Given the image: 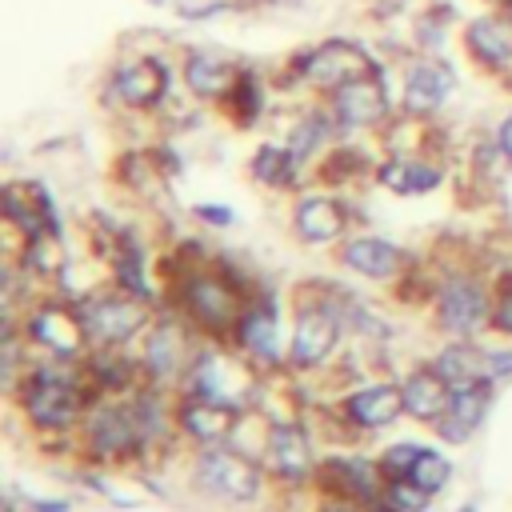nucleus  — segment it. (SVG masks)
Returning a JSON list of instances; mask_svg holds the SVG:
<instances>
[{"instance_id":"obj_11","label":"nucleus","mask_w":512,"mask_h":512,"mask_svg":"<svg viewBox=\"0 0 512 512\" xmlns=\"http://www.w3.org/2000/svg\"><path fill=\"white\" fill-rule=\"evenodd\" d=\"M168 88V68L156 64V60H136V64H124L116 72V96L144 108V104H156Z\"/></svg>"},{"instance_id":"obj_10","label":"nucleus","mask_w":512,"mask_h":512,"mask_svg":"<svg viewBox=\"0 0 512 512\" xmlns=\"http://www.w3.org/2000/svg\"><path fill=\"white\" fill-rule=\"evenodd\" d=\"M484 408H488V396H484V388H480V384L452 388V400H448L444 416L436 420V432H440L444 440H452V444H456V440H468V436L480 428Z\"/></svg>"},{"instance_id":"obj_18","label":"nucleus","mask_w":512,"mask_h":512,"mask_svg":"<svg viewBox=\"0 0 512 512\" xmlns=\"http://www.w3.org/2000/svg\"><path fill=\"white\" fill-rule=\"evenodd\" d=\"M268 452H272V464H276V472L280 476H304L308 472V464H312V452H308V440H304V432L300 428H292V424H280V428H272V436H268Z\"/></svg>"},{"instance_id":"obj_3","label":"nucleus","mask_w":512,"mask_h":512,"mask_svg":"<svg viewBox=\"0 0 512 512\" xmlns=\"http://www.w3.org/2000/svg\"><path fill=\"white\" fill-rule=\"evenodd\" d=\"M28 416L44 428H64L76 408H80V396H76V384L64 380V376H52V372H40L28 388V400H24Z\"/></svg>"},{"instance_id":"obj_16","label":"nucleus","mask_w":512,"mask_h":512,"mask_svg":"<svg viewBox=\"0 0 512 512\" xmlns=\"http://www.w3.org/2000/svg\"><path fill=\"white\" fill-rule=\"evenodd\" d=\"M188 308H192L196 320H204V324H212V328H220V324H228V320L236 316L232 292H228L220 280H208V276L188 284Z\"/></svg>"},{"instance_id":"obj_1","label":"nucleus","mask_w":512,"mask_h":512,"mask_svg":"<svg viewBox=\"0 0 512 512\" xmlns=\"http://www.w3.org/2000/svg\"><path fill=\"white\" fill-rule=\"evenodd\" d=\"M204 488H212L216 496H228V500H252L260 492V472L252 460H244L240 452H228V448H216V452H204L200 464H196Z\"/></svg>"},{"instance_id":"obj_7","label":"nucleus","mask_w":512,"mask_h":512,"mask_svg":"<svg viewBox=\"0 0 512 512\" xmlns=\"http://www.w3.org/2000/svg\"><path fill=\"white\" fill-rule=\"evenodd\" d=\"M140 320H144V308L132 304V300H120V296L92 300L88 312H84V328H88V336L108 340V344L128 340V336L140 328Z\"/></svg>"},{"instance_id":"obj_8","label":"nucleus","mask_w":512,"mask_h":512,"mask_svg":"<svg viewBox=\"0 0 512 512\" xmlns=\"http://www.w3.org/2000/svg\"><path fill=\"white\" fill-rule=\"evenodd\" d=\"M336 336H340V324L332 312H320V308L300 312L296 336H292V360L296 364H320L336 348Z\"/></svg>"},{"instance_id":"obj_34","label":"nucleus","mask_w":512,"mask_h":512,"mask_svg":"<svg viewBox=\"0 0 512 512\" xmlns=\"http://www.w3.org/2000/svg\"><path fill=\"white\" fill-rule=\"evenodd\" d=\"M500 148H504V156L512 160V116L500 124Z\"/></svg>"},{"instance_id":"obj_5","label":"nucleus","mask_w":512,"mask_h":512,"mask_svg":"<svg viewBox=\"0 0 512 512\" xmlns=\"http://www.w3.org/2000/svg\"><path fill=\"white\" fill-rule=\"evenodd\" d=\"M488 320V300L484 292L472 284V280H448L444 292H440V324L448 332H476L480 324Z\"/></svg>"},{"instance_id":"obj_21","label":"nucleus","mask_w":512,"mask_h":512,"mask_svg":"<svg viewBox=\"0 0 512 512\" xmlns=\"http://www.w3.org/2000/svg\"><path fill=\"white\" fill-rule=\"evenodd\" d=\"M184 80H188V88H192L196 96H220V92L232 84V72H228V64H224L220 56H212V52H192L188 64H184Z\"/></svg>"},{"instance_id":"obj_35","label":"nucleus","mask_w":512,"mask_h":512,"mask_svg":"<svg viewBox=\"0 0 512 512\" xmlns=\"http://www.w3.org/2000/svg\"><path fill=\"white\" fill-rule=\"evenodd\" d=\"M464 512H476V508H464Z\"/></svg>"},{"instance_id":"obj_19","label":"nucleus","mask_w":512,"mask_h":512,"mask_svg":"<svg viewBox=\"0 0 512 512\" xmlns=\"http://www.w3.org/2000/svg\"><path fill=\"white\" fill-rule=\"evenodd\" d=\"M136 428H140V416L120 412V408H104V412L92 416L88 436H92L96 448H104V452H120V448H128V444L136 440Z\"/></svg>"},{"instance_id":"obj_15","label":"nucleus","mask_w":512,"mask_h":512,"mask_svg":"<svg viewBox=\"0 0 512 512\" xmlns=\"http://www.w3.org/2000/svg\"><path fill=\"white\" fill-rule=\"evenodd\" d=\"M400 248L388 244V240H376V236H360L344 248V264L360 276H372V280H384V276H396L400 268Z\"/></svg>"},{"instance_id":"obj_22","label":"nucleus","mask_w":512,"mask_h":512,"mask_svg":"<svg viewBox=\"0 0 512 512\" xmlns=\"http://www.w3.org/2000/svg\"><path fill=\"white\" fill-rule=\"evenodd\" d=\"M184 428H188L196 440H224L228 428H232V412H228L220 400L200 396L196 404L184 408Z\"/></svg>"},{"instance_id":"obj_33","label":"nucleus","mask_w":512,"mask_h":512,"mask_svg":"<svg viewBox=\"0 0 512 512\" xmlns=\"http://www.w3.org/2000/svg\"><path fill=\"white\" fill-rule=\"evenodd\" d=\"M196 212H200L204 220H212V224H228V220H232V212H228V208H212V204H200Z\"/></svg>"},{"instance_id":"obj_14","label":"nucleus","mask_w":512,"mask_h":512,"mask_svg":"<svg viewBox=\"0 0 512 512\" xmlns=\"http://www.w3.org/2000/svg\"><path fill=\"white\" fill-rule=\"evenodd\" d=\"M452 92V72L444 64H412L404 80V104L412 112H432Z\"/></svg>"},{"instance_id":"obj_23","label":"nucleus","mask_w":512,"mask_h":512,"mask_svg":"<svg viewBox=\"0 0 512 512\" xmlns=\"http://www.w3.org/2000/svg\"><path fill=\"white\" fill-rule=\"evenodd\" d=\"M236 336H240L244 352L260 356V360H276V352H280V344H276V320H272V312H264V308L240 316Z\"/></svg>"},{"instance_id":"obj_20","label":"nucleus","mask_w":512,"mask_h":512,"mask_svg":"<svg viewBox=\"0 0 512 512\" xmlns=\"http://www.w3.org/2000/svg\"><path fill=\"white\" fill-rule=\"evenodd\" d=\"M376 176H380L384 188H392V192H400V196H408V192H428V188L440 184V172L428 168V164H416V160H384Z\"/></svg>"},{"instance_id":"obj_25","label":"nucleus","mask_w":512,"mask_h":512,"mask_svg":"<svg viewBox=\"0 0 512 512\" xmlns=\"http://www.w3.org/2000/svg\"><path fill=\"white\" fill-rule=\"evenodd\" d=\"M448 476H452V464H448L440 452L424 448V452L416 456V464L408 468V476H404V480H412V484H416V488H424V492H440V488L448 484Z\"/></svg>"},{"instance_id":"obj_26","label":"nucleus","mask_w":512,"mask_h":512,"mask_svg":"<svg viewBox=\"0 0 512 512\" xmlns=\"http://www.w3.org/2000/svg\"><path fill=\"white\" fill-rule=\"evenodd\" d=\"M292 152L288 148H272V144H264L260 152H256V160H252V172H256V180H264V184H284V180H292Z\"/></svg>"},{"instance_id":"obj_27","label":"nucleus","mask_w":512,"mask_h":512,"mask_svg":"<svg viewBox=\"0 0 512 512\" xmlns=\"http://www.w3.org/2000/svg\"><path fill=\"white\" fill-rule=\"evenodd\" d=\"M176 364H180V332H176V328H160V332L148 340V368H152L156 376H168Z\"/></svg>"},{"instance_id":"obj_31","label":"nucleus","mask_w":512,"mask_h":512,"mask_svg":"<svg viewBox=\"0 0 512 512\" xmlns=\"http://www.w3.org/2000/svg\"><path fill=\"white\" fill-rule=\"evenodd\" d=\"M484 364H488V372H496V376H504V372H512V352H504V348H496V352H488V356H484Z\"/></svg>"},{"instance_id":"obj_13","label":"nucleus","mask_w":512,"mask_h":512,"mask_svg":"<svg viewBox=\"0 0 512 512\" xmlns=\"http://www.w3.org/2000/svg\"><path fill=\"white\" fill-rule=\"evenodd\" d=\"M344 408H348V420H356L364 428H384L404 412V392L392 388V384H376V388H364V392L348 396Z\"/></svg>"},{"instance_id":"obj_32","label":"nucleus","mask_w":512,"mask_h":512,"mask_svg":"<svg viewBox=\"0 0 512 512\" xmlns=\"http://www.w3.org/2000/svg\"><path fill=\"white\" fill-rule=\"evenodd\" d=\"M496 328H504V332H512V292L500 300V308H496Z\"/></svg>"},{"instance_id":"obj_6","label":"nucleus","mask_w":512,"mask_h":512,"mask_svg":"<svg viewBox=\"0 0 512 512\" xmlns=\"http://www.w3.org/2000/svg\"><path fill=\"white\" fill-rule=\"evenodd\" d=\"M28 336L36 344H44L48 352H56V356H76L88 340V328H84V320H76L64 308H40L28 320Z\"/></svg>"},{"instance_id":"obj_4","label":"nucleus","mask_w":512,"mask_h":512,"mask_svg":"<svg viewBox=\"0 0 512 512\" xmlns=\"http://www.w3.org/2000/svg\"><path fill=\"white\" fill-rule=\"evenodd\" d=\"M388 108V92L384 84L368 72V76H356L348 84L336 88V116L344 128H364V124H376Z\"/></svg>"},{"instance_id":"obj_9","label":"nucleus","mask_w":512,"mask_h":512,"mask_svg":"<svg viewBox=\"0 0 512 512\" xmlns=\"http://www.w3.org/2000/svg\"><path fill=\"white\" fill-rule=\"evenodd\" d=\"M404 392V412H412L416 420H440L448 400H452V384L436 372V368H420L408 376V384L400 388Z\"/></svg>"},{"instance_id":"obj_2","label":"nucleus","mask_w":512,"mask_h":512,"mask_svg":"<svg viewBox=\"0 0 512 512\" xmlns=\"http://www.w3.org/2000/svg\"><path fill=\"white\" fill-rule=\"evenodd\" d=\"M368 72H372V56L352 40H328L304 60V76L320 88H336V84H348Z\"/></svg>"},{"instance_id":"obj_30","label":"nucleus","mask_w":512,"mask_h":512,"mask_svg":"<svg viewBox=\"0 0 512 512\" xmlns=\"http://www.w3.org/2000/svg\"><path fill=\"white\" fill-rule=\"evenodd\" d=\"M420 452H424L420 444H396V448H388V456H384V472H388L392 480H404Z\"/></svg>"},{"instance_id":"obj_24","label":"nucleus","mask_w":512,"mask_h":512,"mask_svg":"<svg viewBox=\"0 0 512 512\" xmlns=\"http://www.w3.org/2000/svg\"><path fill=\"white\" fill-rule=\"evenodd\" d=\"M432 368H436L452 388L480 384V356H476V352H468V348H448Z\"/></svg>"},{"instance_id":"obj_12","label":"nucleus","mask_w":512,"mask_h":512,"mask_svg":"<svg viewBox=\"0 0 512 512\" xmlns=\"http://www.w3.org/2000/svg\"><path fill=\"white\" fill-rule=\"evenodd\" d=\"M344 224H348V216H344V208H340L332 196H308V200H300V208H296V232H300L308 244H328V240H336V236L344 232Z\"/></svg>"},{"instance_id":"obj_28","label":"nucleus","mask_w":512,"mask_h":512,"mask_svg":"<svg viewBox=\"0 0 512 512\" xmlns=\"http://www.w3.org/2000/svg\"><path fill=\"white\" fill-rule=\"evenodd\" d=\"M324 132H328L324 116H304V120L292 128V136H288V152H292L296 160L308 156V152H316V144L324 140Z\"/></svg>"},{"instance_id":"obj_29","label":"nucleus","mask_w":512,"mask_h":512,"mask_svg":"<svg viewBox=\"0 0 512 512\" xmlns=\"http://www.w3.org/2000/svg\"><path fill=\"white\" fill-rule=\"evenodd\" d=\"M428 496H432V492L416 488L412 480H392V484H388V500H392L396 512H420V508L428 504Z\"/></svg>"},{"instance_id":"obj_17","label":"nucleus","mask_w":512,"mask_h":512,"mask_svg":"<svg viewBox=\"0 0 512 512\" xmlns=\"http://www.w3.org/2000/svg\"><path fill=\"white\" fill-rule=\"evenodd\" d=\"M468 48L472 56L488 60V64H504L512 60V24L500 16H480L468 24Z\"/></svg>"}]
</instances>
